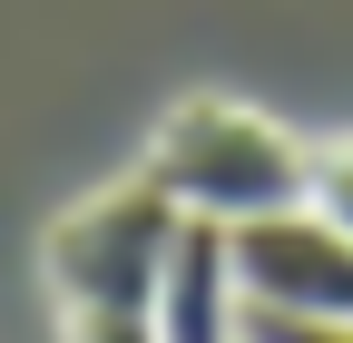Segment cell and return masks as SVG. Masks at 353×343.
I'll use <instances>...</instances> for the list:
<instances>
[{"label":"cell","instance_id":"cell-1","mask_svg":"<svg viewBox=\"0 0 353 343\" xmlns=\"http://www.w3.org/2000/svg\"><path fill=\"white\" fill-rule=\"evenodd\" d=\"M304 138H285L265 108L245 98H176L157 118V138L138 157V177L176 206V216H196V226H265V216H294L304 206Z\"/></svg>","mask_w":353,"mask_h":343},{"label":"cell","instance_id":"cell-3","mask_svg":"<svg viewBox=\"0 0 353 343\" xmlns=\"http://www.w3.org/2000/svg\"><path fill=\"white\" fill-rule=\"evenodd\" d=\"M236 275L255 314H304V324H353V236L324 216H265L236 236Z\"/></svg>","mask_w":353,"mask_h":343},{"label":"cell","instance_id":"cell-4","mask_svg":"<svg viewBox=\"0 0 353 343\" xmlns=\"http://www.w3.org/2000/svg\"><path fill=\"white\" fill-rule=\"evenodd\" d=\"M157 343H245V275H236V236L196 226L176 236L167 284H157Z\"/></svg>","mask_w":353,"mask_h":343},{"label":"cell","instance_id":"cell-2","mask_svg":"<svg viewBox=\"0 0 353 343\" xmlns=\"http://www.w3.org/2000/svg\"><path fill=\"white\" fill-rule=\"evenodd\" d=\"M187 236V216L148 187V177H118L88 206L50 226L39 265H50V304H59V333H88V324H157V284H167V255Z\"/></svg>","mask_w":353,"mask_h":343},{"label":"cell","instance_id":"cell-6","mask_svg":"<svg viewBox=\"0 0 353 343\" xmlns=\"http://www.w3.org/2000/svg\"><path fill=\"white\" fill-rule=\"evenodd\" d=\"M245 343H353V324H304V314H255L245 304Z\"/></svg>","mask_w":353,"mask_h":343},{"label":"cell","instance_id":"cell-5","mask_svg":"<svg viewBox=\"0 0 353 343\" xmlns=\"http://www.w3.org/2000/svg\"><path fill=\"white\" fill-rule=\"evenodd\" d=\"M304 216H324L334 236H353V138H324L304 157Z\"/></svg>","mask_w":353,"mask_h":343}]
</instances>
